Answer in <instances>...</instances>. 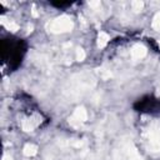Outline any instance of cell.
Segmentation results:
<instances>
[{"label": "cell", "instance_id": "12", "mask_svg": "<svg viewBox=\"0 0 160 160\" xmlns=\"http://www.w3.org/2000/svg\"><path fill=\"white\" fill-rule=\"evenodd\" d=\"M75 55H76V60H78V61H82V60L85 59V51H84V49L78 48Z\"/></svg>", "mask_w": 160, "mask_h": 160}, {"label": "cell", "instance_id": "15", "mask_svg": "<svg viewBox=\"0 0 160 160\" xmlns=\"http://www.w3.org/2000/svg\"><path fill=\"white\" fill-rule=\"evenodd\" d=\"M31 14H32V16H34V18H38V16H39V14H38V11H36V8H35V6H32Z\"/></svg>", "mask_w": 160, "mask_h": 160}, {"label": "cell", "instance_id": "4", "mask_svg": "<svg viewBox=\"0 0 160 160\" xmlns=\"http://www.w3.org/2000/svg\"><path fill=\"white\" fill-rule=\"evenodd\" d=\"M40 122H41V116H39V115L35 114V115H32V116L22 120L21 128H22L24 131H32L38 125H40Z\"/></svg>", "mask_w": 160, "mask_h": 160}, {"label": "cell", "instance_id": "14", "mask_svg": "<svg viewBox=\"0 0 160 160\" xmlns=\"http://www.w3.org/2000/svg\"><path fill=\"white\" fill-rule=\"evenodd\" d=\"M100 1H89V6L91 8H100Z\"/></svg>", "mask_w": 160, "mask_h": 160}, {"label": "cell", "instance_id": "18", "mask_svg": "<svg viewBox=\"0 0 160 160\" xmlns=\"http://www.w3.org/2000/svg\"><path fill=\"white\" fill-rule=\"evenodd\" d=\"M159 94H160V86H159Z\"/></svg>", "mask_w": 160, "mask_h": 160}, {"label": "cell", "instance_id": "3", "mask_svg": "<svg viewBox=\"0 0 160 160\" xmlns=\"http://www.w3.org/2000/svg\"><path fill=\"white\" fill-rule=\"evenodd\" d=\"M88 120V112L85 110L84 106H79L74 110L71 118H69V122L72 126H80L82 122H85Z\"/></svg>", "mask_w": 160, "mask_h": 160}, {"label": "cell", "instance_id": "5", "mask_svg": "<svg viewBox=\"0 0 160 160\" xmlns=\"http://www.w3.org/2000/svg\"><path fill=\"white\" fill-rule=\"evenodd\" d=\"M146 52H148V50L142 44H135L130 50L132 59H142L146 55Z\"/></svg>", "mask_w": 160, "mask_h": 160}, {"label": "cell", "instance_id": "8", "mask_svg": "<svg viewBox=\"0 0 160 160\" xmlns=\"http://www.w3.org/2000/svg\"><path fill=\"white\" fill-rule=\"evenodd\" d=\"M109 40H110V36L105 31H100L98 35V48H105Z\"/></svg>", "mask_w": 160, "mask_h": 160}, {"label": "cell", "instance_id": "16", "mask_svg": "<svg viewBox=\"0 0 160 160\" xmlns=\"http://www.w3.org/2000/svg\"><path fill=\"white\" fill-rule=\"evenodd\" d=\"M2 160H12V158L10 155H8V154H4L2 155Z\"/></svg>", "mask_w": 160, "mask_h": 160}, {"label": "cell", "instance_id": "17", "mask_svg": "<svg viewBox=\"0 0 160 160\" xmlns=\"http://www.w3.org/2000/svg\"><path fill=\"white\" fill-rule=\"evenodd\" d=\"M28 31H29V32L32 31V25H28Z\"/></svg>", "mask_w": 160, "mask_h": 160}, {"label": "cell", "instance_id": "7", "mask_svg": "<svg viewBox=\"0 0 160 160\" xmlns=\"http://www.w3.org/2000/svg\"><path fill=\"white\" fill-rule=\"evenodd\" d=\"M0 21H1V24H2V25H5V28H6L9 31H11V32H15V31H18V30H19V25H18L15 21L6 20V18H5V16H1V18H0Z\"/></svg>", "mask_w": 160, "mask_h": 160}, {"label": "cell", "instance_id": "11", "mask_svg": "<svg viewBox=\"0 0 160 160\" xmlns=\"http://www.w3.org/2000/svg\"><path fill=\"white\" fill-rule=\"evenodd\" d=\"M151 26L154 30L156 31H160V11L155 14V16L152 18V22H151Z\"/></svg>", "mask_w": 160, "mask_h": 160}, {"label": "cell", "instance_id": "2", "mask_svg": "<svg viewBox=\"0 0 160 160\" xmlns=\"http://www.w3.org/2000/svg\"><path fill=\"white\" fill-rule=\"evenodd\" d=\"M145 140L149 142L148 149L152 152L160 151V124L152 122L150 125V129L146 131Z\"/></svg>", "mask_w": 160, "mask_h": 160}, {"label": "cell", "instance_id": "6", "mask_svg": "<svg viewBox=\"0 0 160 160\" xmlns=\"http://www.w3.org/2000/svg\"><path fill=\"white\" fill-rule=\"evenodd\" d=\"M124 151H125V154H126V156H128V160H144L142 156H140V154L138 152L136 148H135L131 142H129V144L125 146Z\"/></svg>", "mask_w": 160, "mask_h": 160}, {"label": "cell", "instance_id": "9", "mask_svg": "<svg viewBox=\"0 0 160 160\" xmlns=\"http://www.w3.org/2000/svg\"><path fill=\"white\" fill-rule=\"evenodd\" d=\"M22 152H24V155L28 156V158L34 156V155H36V152H38V146L34 145V144H26V145L24 146V149H22Z\"/></svg>", "mask_w": 160, "mask_h": 160}, {"label": "cell", "instance_id": "13", "mask_svg": "<svg viewBox=\"0 0 160 160\" xmlns=\"http://www.w3.org/2000/svg\"><path fill=\"white\" fill-rule=\"evenodd\" d=\"M98 74L102 78V79H109L111 76V72L106 69H98Z\"/></svg>", "mask_w": 160, "mask_h": 160}, {"label": "cell", "instance_id": "10", "mask_svg": "<svg viewBox=\"0 0 160 160\" xmlns=\"http://www.w3.org/2000/svg\"><path fill=\"white\" fill-rule=\"evenodd\" d=\"M144 8V2L140 0H134L131 1V9L134 10V12H140Z\"/></svg>", "mask_w": 160, "mask_h": 160}, {"label": "cell", "instance_id": "1", "mask_svg": "<svg viewBox=\"0 0 160 160\" xmlns=\"http://www.w3.org/2000/svg\"><path fill=\"white\" fill-rule=\"evenodd\" d=\"M46 30L49 32H52V34H61V32H68V31H71V29L74 28V22L72 20L66 16V15H62V16H59L51 21H49L46 25H45Z\"/></svg>", "mask_w": 160, "mask_h": 160}, {"label": "cell", "instance_id": "19", "mask_svg": "<svg viewBox=\"0 0 160 160\" xmlns=\"http://www.w3.org/2000/svg\"><path fill=\"white\" fill-rule=\"evenodd\" d=\"M159 46H160V40H159Z\"/></svg>", "mask_w": 160, "mask_h": 160}]
</instances>
